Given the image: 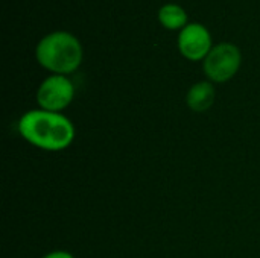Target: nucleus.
<instances>
[{
  "label": "nucleus",
  "mask_w": 260,
  "mask_h": 258,
  "mask_svg": "<svg viewBox=\"0 0 260 258\" xmlns=\"http://www.w3.org/2000/svg\"><path fill=\"white\" fill-rule=\"evenodd\" d=\"M215 88L210 82H198L187 93V105L195 113L207 111L215 102Z\"/></svg>",
  "instance_id": "423d86ee"
},
{
  "label": "nucleus",
  "mask_w": 260,
  "mask_h": 258,
  "mask_svg": "<svg viewBox=\"0 0 260 258\" xmlns=\"http://www.w3.org/2000/svg\"><path fill=\"white\" fill-rule=\"evenodd\" d=\"M241 65V52L230 43H222L212 49L204 59V71L215 82L232 79Z\"/></svg>",
  "instance_id": "7ed1b4c3"
},
{
  "label": "nucleus",
  "mask_w": 260,
  "mask_h": 258,
  "mask_svg": "<svg viewBox=\"0 0 260 258\" xmlns=\"http://www.w3.org/2000/svg\"><path fill=\"white\" fill-rule=\"evenodd\" d=\"M158 18L168 29H178L186 23L187 15L178 5H165L158 12Z\"/></svg>",
  "instance_id": "0eeeda50"
},
{
  "label": "nucleus",
  "mask_w": 260,
  "mask_h": 258,
  "mask_svg": "<svg viewBox=\"0 0 260 258\" xmlns=\"http://www.w3.org/2000/svg\"><path fill=\"white\" fill-rule=\"evenodd\" d=\"M43 258H75L70 252H66V251H55V252H50L47 255H44Z\"/></svg>",
  "instance_id": "6e6552de"
},
{
  "label": "nucleus",
  "mask_w": 260,
  "mask_h": 258,
  "mask_svg": "<svg viewBox=\"0 0 260 258\" xmlns=\"http://www.w3.org/2000/svg\"><path fill=\"white\" fill-rule=\"evenodd\" d=\"M75 96L73 84L62 75H53L43 81L37 91V102L44 111L59 113L67 108Z\"/></svg>",
  "instance_id": "20e7f679"
},
{
  "label": "nucleus",
  "mask_w": 260,
  "mask_h": 258,
  "mask_svg": "<svg viewBox=\"0 0 260 258\" xmlns=\"http://www.w3.org/2000/svg\"><path fill=\"white\" fill-rule=\"evenodd\" d=\"M20 135L35 148L58 152L69 148L75 140L73 123L59 113L30 109L18 120Z\"/></svg>",
  "instance_id": "f257e3e1"
},
{
  "label": "nucleus",
  "mask_w": 260,
  "mask_h": 258,
  "mask_svg": "<svg viewBox=\"0 0 260 258\" xmlns=\"http://www.w3.org/2000/svg\"><path fill=\"white\" fill-rule=\"evenodd\" d=\"M37 59L47 70L58 75H67L79 67L82 49L72 33L53 32L40 41L37 47Z\"/></svg>",
  "instance_id": "f03ea898"
},
{
  "label": "nucleus",
  "mask_w": 260,
  "mask_h": 258,
  "mask_svg": "<svg viewBox=\"0 0 260 258\" xmlns=\"http://www.w3.org/2000/svg\"><path fill=\"white\" fill-rule=\"evenodd\" d=\"M210 33L203 24H189L186 26L178 36V47L180 52L192 61L203 59L210 52Z\"/></svg>",
  "instance_id": "39448f33"
}]
</instances>
